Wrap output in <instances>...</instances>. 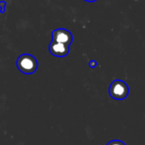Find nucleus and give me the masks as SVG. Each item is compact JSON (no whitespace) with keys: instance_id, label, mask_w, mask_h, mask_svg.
<instances>
[{"instance_id":"4","label":"nucleus","mask_w":145,"mask_h":145,"mask_svg":"<svg viewBox=\"0 0 145 145\" xmlns=\"http://www.w3.org/2000/svg\"><path fill=\"white\" fill-rule=\"evenodd\" d=\"M48 51L52 55H54L55 57L62 58V57L66 56L69 54L70 45L52 41L48 45Z\"/></svg>"},{"instance_id":"5","label":"nucleus","mask_w":145,"mask_h":145,"mask_svg":"<svg viewBox=\"0 0 145 145\" xmlns=\"http://www.w3.org/2000/svg\"><path fill=\"white\" fill-rule=\"evenodd\" d=\"M5 8H6V2L0 1V14H3L5 12Z\"/></svg>"},{"instance_id":"7","label":"nucleus","mask_w":145,"mask_h":145,"mask_svg":"<svg viewBox=\"0 0 145 145\" xmlns=\"http://www.w3.org/2000/svg\"><path fill=\"white\" fill-rule=\"evenodd\" d=\"M88 65H89V67H91V68H94V67L97 66V62H96L95 60H91V61L88 62Z\"/></svg>"},{"instance_id":"1","label":"nucleus","mask_w":145,"mask_h":145,"mask_svg":"<svg viewBox=\"0 0 145 145\" xmlns=\"http://www.w3.org/2000/svg\"><path fill=\"white\" fill-rule=\"evenodd\" d=\"M16 66L21 73L31 75L37 71L38 63L34 56L28 54H23L18 57L16 60Z\"/></svg>"},{"instance_id":"6","label":"nucleus","mask_w":145,"mask_h":145,"mask_svg":"<svg viewBox=\"0 0 145 145\" xmlns=\"http://www.w3.org/2000/svg\"><path fill=\"white\" fill-rule=\"evenodd\" d=\"M106 145H126L123 142L120 141V140H112L110 142H109Z\"/></svg>"},{"instance_id":"3","label":"nucleus","mask_w":145,"mask_h":145,"mask_svg":"<svg viewBox=\"0 0 145 145\" xmlns=\"http://www.w3.org/2000/svg\"><path fill=\"white\" fill-rule=\"evenodd\" d=\"M52 41L71 45L73 41V37L70 31L64 28H59L52 31Z\"/></svg>"},{"instance_id":"8","label":"nucleus","mask_w":145,"mask_h":145,"mask_svg":"<svg viewBox=\"0 0 145 145\" xmlns=\"http://www.w3.org/2000/svg\"><path fill=\"white\" fill-rule=\"evenodd\" d=\"M84 1L88 2V3H93V2H95V1H97V0H84Z\"/></svg>"},{"instance_id":"2","label":"nucleus","mask_w":145,"mask_h":145,"mask_svg":"<svg viewBox=\"0 0 145 145\" xmlns=\"http://www.w3.org/2000/svg\"><path fill=\"white\" fill-rule=\"evenodd\" d=\"M129 93V88L127 84L121 80H115L111 82L109 88L110 96L117 100L125 99Z\"/></svg>"}]
</instances>
